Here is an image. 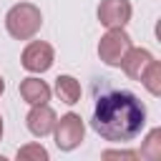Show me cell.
Wrapping results in <instances>:
<instances>
[{"mask_svg": "<svg viewBox=\"0 0 161 161\" xmlns=\"http://www.w3.org/2000/svg\"><path fill=\"white\" fill-rule=\"evenodd\" d=\"M43 25V13L33 3H18L5 13V28L15 40H30Z\"/></svg>", "mask_w": 161, "mask_h": 161, "instance_id": "7a4b0ae2", "label": "cell"}, {"mask_svg": "<svg viewBox=\"0 0 161 161\" xmlns=\"http://www.w3.org/2000/svg\"><path fill=\"white\" fill-rule=\"evenodd\" d=\"M55 60V53H53V45L45 43V40H30L20 55V65L30 73H45Z\"/></svg>", "mask_w": 161, "mask_h": 161, "instance_id": "5b68a950", "label": "cell"}, {"mask_svg": "<svg viewBox=\"0 0 161 161\" xmlns=\"http://www.w3.org/2000/svg\"><path fill=\"white\" fill-rule=\"evenodd\" d=\"M128 48H131L128 33H126L123 28H108L106 35L98 40V58H101L106 65L118 68L121 60H123V55L128 53Z\"/></svg>", "mask_w": 161, "mask_h": 161, "instance_id": "3957f363", "label": "cell"}, {"mask_svg": "<svg viewBox=\"0 0 161 161\" xmlns=\"http://www.w3.org/2000/svg\"><path fill=\"white\" fill-rule=\"evenodd\" d=\"M53 133H55V146L60 151H73L80 146V141L86 136V123L78 113L70 111V113L60 116V121H55Z\"/></svg>", "mask_w": 161, "mask_h": 161, "instance_id": "277c9868", "label": "cell"}, {"mask_svg": "<svg viewBox=\"0 0 161 161\" xmlns=\"http://www.w3.org/2000/svg\"><path fill=\"white\" fill-rule=\"evenodd\" d=\"M138 83H143V88H146L151 96H161V63H158L156 58L146 65V70L141 73Z\"/></svg>", "mask_w": 161, "mask_h": 161, "instance_id": "8fae6325", "label": "cell"}, {"mask_svg": "<svg viewBox=\"0 0 161 161\" xmlns=\"http://www.w3.org/2000/svg\"><path fill=\"white\" fill-rule=\"evenodd\" d=\"M101 156H103V158H126V161H133V158H138V153H136V151H123V148H121V151H113V148H108V151H103Z\"/></svg>", "mask_w": 161, "mask_h": 161, "instance_id": "5bb4252c", "label": "cell"}, {"mask_svg": "<svg viewBox=\"0 0 161 161\" xmlns=\"http://www.w3.org/2000/svg\"><path fill=\"white\" fill-rule=\"evenodd\" d=\"M55 121H58V116H55V111H53L48 103H38V106H33V108L28 111V116H25V126H28V131H30L33 136H38V138L53 133Z\"/></svg>", "mask_w": 161, "mask_h": 161, "instance_id": "52a82bcc", "label": "cell"}, {"mask_svg": "<svg viewBox=\"0 0 161 161\" xmlns=\"http://www.w3.org/2000/svg\"><path fill=\"white\" fill-rule=\"evenodd\" d=\"M3 91H5V80H3V75H0V96H3Z\"/></svg>", "mask_w": 161, "mask_h": 161, "instance_id": "9a60e30c", "label": "cell"}, {"mask_svg": "<svg viewBox=\"0 0 161 161\" xmlns=\"http://www.w3.org/2000/svg\"><path fill=\"white\" fill-rule=\"evenodd\" d=\"M153 60V55L146 50V48H128V53L123 55V60H121V65L118 68H123V73L131 78V80H138L141 78V73L146 70V65Z\"/></svg>", "mask_w": 161, "mask_h": 161, "instance_id": "ba28073f", "label": "cell"}, {"mask_svg": "<svg viewBox=\"0 0 161 161\" xmlns=\"http://www.w3.org/2000/svg\"><path fill=\"white\" fill-rule=\"evenodd\" d=\"M131 15L133 8L128 0H101L98 5V23L103 28H126Z\"/></svg>", "mask_w": 161, "mask_h": 161, "instance_id": "8992f818", "label": "cell"}, {"mask_svg": "<svg viewBox=\"0 0 161 161\" xmlns=\"http://www.w3.org/2000/svg\"><path fill=\"white\" fill-rule=\"evenodd\" d=\"M18 158L23 161H48V151L40 143H25L18 148Z\"/></svg>", "mask_w": 161, "mask_h": 161, "instance_id": "4fadbf2b", "label": "cell"}, {"mask_svg": "<svg viewBox=\"0 0 161 161\" xmlns=\"http://www.w3.org/2000/svg\"><path fill=\"white\" fill-rule=\"evenodd\" d=\"M138 156L146 158V161H156V158H161V128L148 131V136H146L143 143H141V153H138Z\"/></svg>", "mask_w": 161, "mask_h": 161, "instance_id": "7c38bea8", "label": "cell"}, {"mask_svg": "<svg viewBox=\"0 0 161 161\" xmlns=\"http://www.w3.org/2000/svg\"><path fill=\"white\" fill-rule=\"evenodd\" d=\"M20 96H23V101L30 103V106L48 103V101H50V86H48L45 80H40V78L30 75V78H23V80H20Z\"/></svg>", "mask_w": 161, "mask_h": 161, "instance_id": "9c48e42d", "label": "cell"}, {"mask_svg": "<svg viewBox=\"0 0 161 161\" xmlns=\"http://www.w3.org/2000/svg\"><path fill=\"white\" fill-rule=\"evenodd\" d=\"M55 96H58L63 103L73 106V103L80 101V83H78L73 75H58V78H55Z\"/></svg>", "mask_w": 161, "mask_h": 161, "instance_id": "30bf717a", "label": "cell"}, {"mask_svg": "<svg viewBox=\"0 0 161 161\" xmlns=\"http://www.w3.org/2000/svg\"><path fill=\"white\" fill-rule=\"evenodd\" d=\"M0 138H3V116H0Z\"/></svg>", "mask_w": 161, "mask_h": 161, "instance_id": "2e32d148", "label": "cell"}, {"mask_svg": "<svg viewBox=\"0 0 161 161\" xmlns=\"http://www.w3.org/2000/svg\"><path fill=\"white\" fill-rule=\"evenodd\" d=\"M91 126L103 141L128 143L146 126V106L128 91H108L96 101Z\"/></svg>", "mask_w": 161, "mask_h": 161, "instance_id": "6da1fadb", "label": "cell"}]
</instances>
